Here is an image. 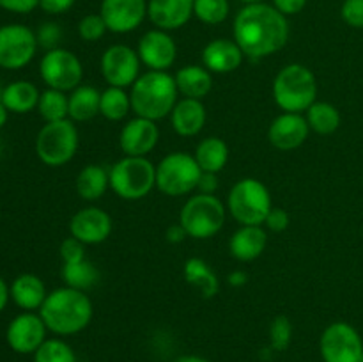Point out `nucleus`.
<instances>
[{
	"label": "nucleus",
	"instance_id": "obj_45",
	"mask_svg": "<svg viewBox=\"0 0 363 362\" xmlns=\"http://www.w3.org/2000/svg\"><path fill=\"white\" fill-rule=\"evenodd\" d=\"M305 6H307V0H273V7H277L284 16L298 14Z\"/></svg>",
	"mask_w": 363,
	"mask_h": 362
},
{
	"label": "nucleus",
	"instance_id": "obj_7",
	"mask_svg": "<svg viewBox=\"0 0 363 362\" xmlns=\"http://www.w3.org/2000/svg\"><path fill=\"white\" fill-rule=\"evenodd\" d=\"M179 224L188 236L206 240L218 233L225 224V206L215 194H199L184 202Z\"/></svg>",
	"mask_w": 363,
	"mask_h": 362
},
{
	"label": "nucleus",
	"instance_id": "obj_8",
	"mask_svg": "<svg viewBox=\"0 0 363 362\" xmlns=\"http://www.w3.org/2000/svg\"><path fill=\"white\" fill-rule=\"evenodd\" d=\"M202 169L194 155L188 153H170L156 165V187L170 197L190 194L199 187Z\"/></svg>",
	"mask_w": 363,
	"mask_h": 362
},
{
	"label": "nucleus",
	"instance_id": "obj_35",
	"mask_svg": "<svg viewBox=\"0 0 363 362\" xmlns=\"http://www.w3.org/2000/svg\"><path fill=\"white\" fill-rule=\"evenodd\" d=\"M34 362H77V355L66 341L55 337V339H46L35 350Z\"/></svg>",
	"mask_w": 363,
	"mask_h": 362
},
{
	"label": "nucleus",
	"instance_id": "obj_11",
	"mask_svg": "<svg viewBox=\"0 0 363 362\" xmlns=\"http://www.w3.org/2000/svg\"><path fill=\"white\" fill-rule=\"evenodd\" d=\"M38 38L32 28L20 23L0 27V67L16 71L30 64L38 52Z\"/></svg>",
	"mask_w": 363,
	"mask_h": 362
},
{
	"label": "nucleus",
	"instance_id": "obj_4",
	"mask_svg": "<svg viewBox=\"0 0 363 362\" xmlns=\"http://www.w3.org/2000/svg\"><path fill=\"white\" fill-rule=\"evenodd\" d=\"M318 96L314 73L303 64H289L273 80V98L284 112L301 114L311 109Z\"/></svg>",
	"mask_w": 363,
	"mask_h": 362
},
{
	"label": "nucleus",
	"instance_id": "obj_1",
	"mask_svg": "<svg viewBox=\"0 0 363 362\" xmlns=\"http://www.w3.org/2000/svg\"><path fill=\"white\" fill-rule=\"evenodd\" d=\"M234 41L250 59L277 53L289 39V23L277 7L269 4H247L234 18Z\"/></svg>",
	"mask_w": 363,
	"mask_h": 362
},
{
	"label": "nucleus",
	"instance_id": "obj_19",
	"mask_svg": "<svg viewBox=\"0 0 363 362\" xmlns=\"http://www.w3.org/2000/svg\"><path fill=\"white\" fill-rule=\"evenodd\" d=\"M308 131H311V126L307 123V117L301 114L284 112L269 124L268 138L273 148L280 151H293L307 141Z\"/></svg>",
	"mask_w": 363,
	"mask_h": 362
},
{
	"label": "nucleus",
	"instance_id": "obj_44",
	"mask_svg": "<svg viewBox=\"0 0 363 362\" xmlns=\"http://www.w3.org/2000/svg\"><path fill=\"white\" fill-rule=\"evenodd\" d=\"M77 0H39V7L46 14H62L74 6Z\"/></svg>",
	"mask_w": 363,
	"mask_h": 362
},
{
	"label": "nucleus",
	"instance_id": "obj_16",
	"mask_svg": "<svg viewBox=\"0 0 363 362\" xmlns=\"http://www.w3.org/2000/svg\"><path fill=\"white\" fill-rule=\"evenodd\" d=\"M137 53L140 57V62L145 64L149 70L167 71L176 60L177 46L169 32L155 28L142 35Z\"/></svg>",
	"mask_w": 363,
	"mask_h": 362
},
{
	"label": "nucleus",
	"instance_id": "obj_13",
	"mask_svg": "<svg viewBox=\"0 0 363 362\" xmlns=\"http://www.w3.org/2000/svg\"><path fill=\"white\" fill-rule=\"evenodd\" d=\"M101 73L110 87H131L140 77V57L126 45H112L101 57Z\"/></svg>",
	"mask_w": 363,
	"mask_h": 362
},
{
	"label": "nucleus",
	"instance_id": "obj_53",
	"mask_svg": "<svg viewBox=\"0 0 363 362\" xmlns=\"http://www.w3.org/2000/svg\"><path fill=\"white\" fill-rule=\"evenodd\" d=\"M2 92H4V87H2V85H0V99H2Z\"/></svg>",
	"mask_w": 363,
	"mask_h": 362
},
{
	"label": "nucleus",
	"instance_id": "obj_17",
	"mask_svg": "<svg viewBox=\"0 0 363 362\" xmlns=\"http://www.w3.org/2000/svg\"><path fill=\"white\" fill-rule=\"evenodd\" d=\"M69 233L85 245L103 243L112 233V216L105 209L87 206L73 215Z\"/></svg>",
	"mask_w": 363,
	"mask_h": 362
},
{
	"label": "nucleus",
	"instance_id": "obj_23",
	"mask_svg": "<svg viewBox=\"0 0 363 362\" xmlns=\"http://www.w3.org/2000/svg\"><path fill=\"white\" fill-rule=\"evenodd\" d=\"M268 234L262 226H241L230 238V254L238 261H254L264 252Z\"/></svg>",
	"mask_w": 363,
	"mask_h": 362
},
{
	"label": "nucleus",
	"instance_id": "obj_31",
	"mask_svg": "<svg viewBox=\"0 0 363 362\" xmlns=\"http://www.w3.org/2000/svg\"><path fill=\"white\" fill-rule=\"evenodd\" d=\"M62 280L66 283V286L73 287V290L87 291L98 284L99 272L94 263L85 258L78 263L62 265Z\"/></svg>",
	"mask_w": 363,
	"mask_h": 362
},
{
	"label": "nucleus",
	"instance_id": "obj_26",
	"mask_svg": "<svg viewBox=\"0 0 363 362\" xmlns=\"http://www.w3.org/2000/svg\"><path fill=\"white\" fill-rule=\"evenodd\" d=\"M177 84V91L184 96V98L202 99L204 96L209 94L213 87V77L211 71L206 70L202 66H184L174 75Z\"/></svg>",
	"mask_w": 363,
	"mask_h": 362
},
{
	"label": "nucleus",
	"instance_id": "obj_22",
	"mask_svg": "<svg viewBox=\"0 0 363 362\" xmlns=\"http://www.w3.org/2000/svg\"><path fill=\"white\" fill-rule=\"evenodd\" d=\"M206 106L201 99L183 98L176 103L170 112V123L174 131L181 137H194L201 133L206 124Z\"/></svg>",
	"mask_w": 363,
	"mask_h": 362
},
{
	"label": "nucleus",
	"instance_id": "obj_5",
	"mask_svg": "<svg viewBox=\"0 0 363 362\" xmlns=\"http://www.w3.org/2000/svg\"><path fill=\"white\" fill-rule=\"evenodd\" d=\"M227 208L241 226H264L272 212L269 190L259 180L245 177L230 188Z\"/></svg>",
	"mask_w": 363,
	"mask_h": 362
},
{
	"label": "nucleus",
	"instance_id": "obj_48",
	"mask_svg": "<svg viewBox=\"0 0 363 362\" xmlns=\"http://www.w3.org/2000/svg\"><path fill=\"white\" fill-rule=\"evenodd\" d=\"M227 280H229L230 286L240 287V286H245V284H247L248 275L243 272V270H234V272L229 273V277H227Z\"/></svg>",
	"mask_w": 363,
	"mask_h": 362
},
{
	"label": "nucleus",
	"instance_id": "obj_41",
	"mask_svg": "<svg viewBox=\"0 0 363 362\" xmlns=\"http://www.w3.org/2000/svg\"><path fill=\"white\" fill-rule=\"evenodd\" d=\"M60 258H62L64 265L82 261V259H85V243H82V241L77 240L74 236L66 238V240L60 243Z\"/></svg>",
	"mask_w": 363,
	"mask_h": 362
},
{
	"label": "nucleus",
	"instance_id": "obj_34",
	"mask_svg": "<svg viewBox=\"0 0 363 362\" xmlns=\"http://www.w3.org/2000/svg\"><path fill=\"white\" fill-rule=\"evenodd\" d=\"M131 110L130 94L123 87H108L101 92L99 114L108 121H121Z\"/></svg>",
	"mask_w": 363,
	"mask_h": 362
},
{
	"label": "nucleus",
	"instance_id": "obj_12",
	"mask_svg": "<svg viewBox=\"0 0 363 362\" xmlns=\"http://www.w3.org/2000/svg\"><path fill=\"white\" fill-rule=\"evenodd\" d=\"M323 362H360L363 341L358 330L346 322L326 327L319 339Z\"/></svg>",
	"mask_w": 363,
	"mask_h": 362
},
{
	"label": "nucleus",
	"instance_id": "obj_33",
	"mask_svg": "<svg viewBox=\"0 0 363 362\" xmlns=\"http://www.w3.org/2000/svg\"><path fill=\"white\" fill-rule=\"evenodd\" d=\"M38 112L46 123L69 119V96L62 91L48 87L39 96Z\"/></svg>",
	"mask_w": 363,
	"mask_h": 362
},
{
	"label": "nucleus",
	"instance_id": "obj_6",
	"mask_svg": "<svg viewBox=\"0 0 363 362\" xmlns=\"http://www.w3.org/2000/svg\"><path fill=\"white\" fill-rule=\"evenodd\" d=\"M110 187L126 201L145 197L156 185V167L145 156H124L108 170Z\"/></svg>",
	"mask_w": 363,
	"mask_h": 362
},
{
	"label": "nucleus",
	"instance_id": "obj_47",
	"mask_svg": "<svg viewBox=\"0 0 363 362\" xmlns=\"http://www.w3.org/2000/svg\"><path fill=\"white\" fill-rule=\"evenodd\" d=\"M186 236V231L183 229V226H181L179 222L174 224V226H170L169 229H167V240H169L170 243H181Z\"/></svg>",
	"mask_w": 363,
	"mask_h": 362
},
{
	"label": "nucleus",
	"instance_id": "obj_9",
	"mask_svg": "<svg viewBox=\"0 0 363 362\" xmlns=\"http://www.w3.org/2000/svg\"><path fill=\"white\" fill-rule=\"evenodd\" d=\"M78 149V130L74 121L62 119L46 123L35 137L38 158L48 167H60L73 160Z\"/></svg>",
	"mask_w": 363,
	"mask_h": 362
},
{
	"label": "nucleus",
	"instance_id": "obj_21",
	"mask_svg": "<svg viewBox=\"0 0 363 362\" xmlns=\"http://www.w3.org/2000/svg\"><path fill=\"white\" fill-rule=\"evenodd\" d=\"M243 50L234 39H215L202 50V64L211 73H233L243 62Z\"/></svg>",
	"mask_w": 363,
	"mask_h": 362
},
{
	"label": "nucleus",
	"instance_id": "obj_15",
	"mask_svg": "<svg viewBox=\"0 0 363 362\" xmlns=\"http://www.w3.org/2000/svg\"><path fill=\"white\" fill-rule=\"evenodd\" d=\"M99 14L108 31L126 34L140 27L147 16V0H103Z\"/></svg>",
	"mask_w": 363,
	"mask_h": 362
},
{
	"label": "nucleus",
	"instance_id": "obj_54",
	"mask_svg": "<svg viewBox=\"0 0 363 362\" xmlns=\"http://www.w3.org/2000/svg\"><path fill=\"white\" fill-rule=\"evenodd\" d=\"M360 362H363V353H362V358H360Z\"/></svg>",
	"mask_w": 363,
	"mask_h": 362
},
{
	"label": "nucleus",
	"instance_id": "obj_18",
	"mask_svg": "<svg viewBox=\"0 0 363 362\" xmlns=\"http://www.w3.org/2000/svg\"><path fill=\"white\" fill-rule=\"evenodd\" d=\"M160 141V130L156 121L145 117H135L128 121L119 135V146L126 156H145L156 148Z\"/></svg>",
	"mask_w": 363,
	"mask_h": 362
},
{
	"label": "nucleus",
	"instance_id": "obj_27",
	"mask_svg": "<svg viewBox=\"0 0 363 362\" xmlns=\"http://www.w3.org/2000/svg\"><path fill=\"white\" fill-rule=\"evenodd\" d=\"M110 187L108 170L96 163H89L78 172L77 192L85 201H98Z\"/></svg>",
	"mask_w": 363,
	"mask_h": 362
},
{
	"label": "nucleus",
	"instance_id": "obj_14",
	"mask_svg": "<svg viewBox=\"0 0 363 362\" xmlns=\"http://www.w3.org/2000/svg\"><path fill=\"white\" fill-rule=\"evenodd\" d=\"M45 322L32 311H23L14 316L6 330V341L13 351L20 355H34L35 350L46 341Z\"/></svg>",
	"mask_w": 363,
	"mask_h": 362
},
{
	"label": "nucleus",
	"instance_id": "obj_49",
	"mask_svg": "<svg viewBox=\"0 0 363 362\" xmlns=\"http://www.w3.org/2000/svg\"><path fill=\"white\" fill-rule=\"evenodd\" d=\"M9 298H11L9 286H7L6 280H4L2 277H0V312H2L4 309H6V305H7V302H9Z\"/></svg>",
	"mask_w": 363,
	"mask_h": 362
},
{
	"label": "nucleus",
	"instance_id": "obj_10",
	"mask_svg": "<svg viewBox=\"0 0 363 362\" xmlns=\"http://www.w3.org/2000/svg\"><path fill=\"white\" fill-rule=\"evenodd\" d=\"M39 75L50 89L73 91L84 80V66L73 52L66 48H53L43 55Z\"/></svg>",
	"mask_w": 363,
	"mask_h": 362
},
{
	"label": "nucleus",
	"instance_id": "obj_46",
	"mask_svg": "<svg viewBox=\"0 0 363 362\" xmlns=\"http://www.w3.org/2000/svg\"><path fill=\"white\" fill-rule=\"evenodd\" d=\"M197 188L201 190V194H215L216 188H218V177H216V174L202 172Z\"/></svg>",
	"mask_w": 363,
	"mask_h": 362
},
{
	"label": "nucleus",
	"instance_id": "obj_3",
	"mask_svg": "<svg viewBox=\"0 0 363 362\" xmlns=\"http://www.w3.org/2000/svg\"><path fill=\"white\" fill-rule=\"evenodd\" d=\"M176 78L167 71H152L140 75L131 85V110L138 117L160 121L169 116L177 103Z\"/></svg>",
	"mask_w": 363,
	"mask_h": 362
},
{
	"label": "nucleus",
	"instance_id": "obj_52",
	"mask_svg": "<svg viewBox=\"0 0 363 362\" xmlns=\"http://www.w3.org/2000/svg\"><path fill=\"white\" fill-rule=\"evenodd\" d=\"M245 4H257V2H264V0H241Z\"/></svg>",
	"mask_w": 363,
	"mask_h": 362
},
{
	"label": "nucleus",
	"instance_id": "obj_42",
	"mask_svg": "<svg viewBox=\"0 0 363 362\" xmlns=\"http://www.w3.org/2000/svg\"><path fill=\"white\" fill-rule=\"evenodd\" d=\"M289 224L291 216L286 209L272 208V212L268 213V219H266L264 226L268 227L269 231H273V233H282V231H286L287 227H289Z\"/></svg>",
	"mask_w": 363,
	"mask_h": 362
},
{
	"label": "nucleus",
	"instance_id": "obj_39",
	"mask_svg": "<svg viewBox=\"0 0 363 362\" xmlns=\"http://www.w3.org/2000/svg\"><path fill=\"white\" fill-rule=\"evenodd\" d=\"M35 38H38V45L43 46L46 52L53 48H59L57 45L62 39V28L57 23H53V21H48V23H43L39 27V31L35 32Z\"/></svg>",
	"mask_w": 363,
	"mask_h": 362
},
{
	"label": "nucleus",
	"instance_id": "obj_37",
	"mask_svg": "<svg viewBox=\"0 0 363 362\" xmlns=\"http://www.w3.org/2000/svg\"><path fill=\"white\" fill-rule=\"evenodd\" d=\"M293 339V323L287 316H277L269 325V343L275 351H286Z\"/></svg>",
	"mask_w": 363,
	"mask_h": 362
},
{
	"label": "nucleus",
	"instance_id": "obj_43",
	"mask_svg": "<svg viewBox=\"0 0 363 362\" xmlns=\"http://www.w3.org/2000/svg\"><path fill=\"white\" fill-rule=\"evenodd\" d=\"M0 7L9 13L27 14L39 7V0H0Z\"/></svg>",
	"mask_w": 363,
	"mask_h": 362
},
{
	"label": "nucleus",
	"instance_id": "obj_40",
	"mask_svg": "<svg viewBox=\"0 0 363 362\" xmlns=\"http://www.w3.org/2000/svg\"><path fill=\"white\" fill-rule=\"evenodd\" d=\"M340 16L350 27L363 28V0H344Z\"/></svg>",
	"mask_w": 363,
	"mask_h": 362
},
{
	"label": "nucleus",
	"instance_id": "obj_50",
	"mask_svg": "<svg viewBox=\"0 0 363 362\" xmlns=\"http://www.w3.org/2000/svg\"><path fill=\"white\" fill-rule=\"evenodd\" d=\"M174 362H209V361L204 357H199V355H183V357L176 358Z\"/></svg>",
	"mask_w": 363,
	"mask_h": 362
},
{
	"label": "nucleus",
	"instance_id": "obj_36",
	"mask_svg": "<svg viewBox=\"0 0 363 362\" xmlns=\"http://www.w3.org/2000/svg\"><path fill=\"white\" fill-rule=\"evenodd\" d=\"M194 16L206 25H218L229 16V0H194Z\"/></svg>",
	"mask_w": 363,
	"mask_h": 362
},
{
	"label": "nucleus",
	"instance_id": "obj_29",
	"mask_svg": "<svg viewBox=\"0 0 363 362\" xmlns=\"http://www.w3.org/2000/svg\"><path fill=\"white\" fill-rule=\"evenodd\" d=\"M184 279L197 287L204 298H213L220 291L218 277L201 258H191L184 263Z\"/></svg>",
	"mask_w": 363,
	"mask_h": 362
},
{
	"label": "nucleus",
	"instance_id": "obj_30",
	"mask_svg": "<svg viewBox=\"0 0 363 362\" xmlns=\"http://www.w3.org/2000/svg\"><path fill=\"white\" fill-rule=\"evenodd\" d=\"M194 156L202 172L218 174L225 167L227 160H229V148H227L222 138L208 137L201 141Z\"/></svg>",
	"mask_w": 363,
	"mask_h": 362
},
{
	"label": "nucleus",
	"instance_id": "obj_20",
	"mask_svg": "<svg viewBox=\"0 0 363 362\" xmlns=\"http://www.w3.org/2000/svg\"><path fill=\"white\" fill-rule=\"evenodd\" d=\"M194 16V0H149L147 18L160 31H176Z\"/></svg>",
	"mask_w": 363,
	"mask_h": 362
},
{
	"label": "nucleus",
	"instance_id": "obj_51",
	"mask_svg": "<svg viewBox=\"0 0 363 362\" xmlns=\"http://www.w3.org/2000/svg\"><path fill=\"white\" fill-rule=\"evenodd\" d=\"M7 117H9V110L4 106V103L0 102V128H4V124L7 123Z\"/></svg>",
	"mask_w": 363,
	"mask_h": 362
},
{
	"label": "nucleus",
	"instance_id": "obj_24",
	"mask_svg": "<svg viewBox=\"0 0 363 362\" xmlns=\"http://www.w3.org/2000/svg\"><path fill=\"white\" fill-rule=\"evenodd\" d=\"M11 300L23 311H39L43 302L46 300L45 283L34 273H21L9 286Z\"/></svg>",
	"mask_w": 363,
	"mask_h": 362
},
{
	"label": "nucleus",
	"instance_id": "obj_25",
	"mask_svg": "<svg viewBox=\"0 0 363 362\" xmlns=\"http://www.w3.org/2000/svg\"><path fill=\"white\" fill-rule=\"evenodd\" d=\"M39 96L41 92L32 82L16 80L4 87L0 102L9 110V114H28L30 110L38 109Z\"/></svg>",
	"mask_w": 363,
	"mask_h": 362
},
{
	"label": "nucleus",
	"instance_id": "obj_28",
	"mask_svg": "<svg viewBox=\"0 0 363 362\" xmlns=\"http://www.w3.org/2000/svg\"><path fill=\"white\" fill-rule=\"evenodd\" d=\"M101 92L92 85H78L69 94V119L84 123L99 114Z\"/></svg>",
	"mask_w": 363,
	"mask_h": 362
},
{
	"label": "nucleus",
	"instance_id": "obj_38",
	"mask_svg": "<svg viewBox=\"0 0 363 362\" xmlns=\"http://www.w3.org/2000/svg\"><path fill=\"white\" fill-rule=\"evenodd\" d=\"M108 31L105 20L101 18V14H87V16L82 18L78 21V35H80L84 41L94 43L98 39H101L105 35V32Z\"/></svg>",
	"mask_w": 363,
	"mask_h": 362
},
{
	"label": "nucleus",
	"instance_id": "obj_32",
	"mask_svg": "<svg viewBox=\"0 0 363 362\" xmlns=\"http://www.w3.org/2000/svg\"><path fill=\"white\" fill-rule=\"evenodd\" d=\"M305 117H307L311 130H314L319 135H330L337 131V128L340 126L339 110H337L335 105L328 102L312 103Z\"/></svg>",
	"mask_w": 363,
	"mask_h": 362
},
{
	"label": "nucleus",
	"instance_id": "obj_2",
	"mask_svg": "<svg viewBox=\"0 0 363 362\" xmlns=\"http://www.w3.org/2000/svg\"><path fill=\"white\" fill-rule=\"evenodd\" d=\"M46 329L57 336H73L82 332L92 319V302L85 291L69 286L50 291L39 309Z\"/></svg>",
	"mask_w": 363,
	"mask_h": 362
}]
</instances>
